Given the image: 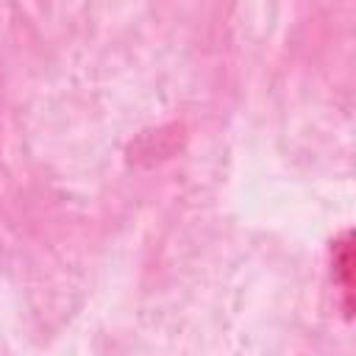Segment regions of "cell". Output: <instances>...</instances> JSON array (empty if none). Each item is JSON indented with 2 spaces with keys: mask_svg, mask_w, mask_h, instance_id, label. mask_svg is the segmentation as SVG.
I'll use <instances>...</instances> for the list:
<instances>
[{
  "mask_svg": "<svg viewBox=\"0 0 356 356\" xmlns=\"http://www.w3.org/2000/svg\"><path fill=\"white\" fill-rule=\"evenodd\" d=\"M350 273H353V248H350V234H345L337 242V248H334V278L342 284V292H345V314L348 317H350V309H353V300H350V295H353V278H350Z\"/></svg>",
  "mask_w": 356,
  "mask_h": 356,
  "instance_id": "obj_1",
  "label": "cell"
}]
</instances>
